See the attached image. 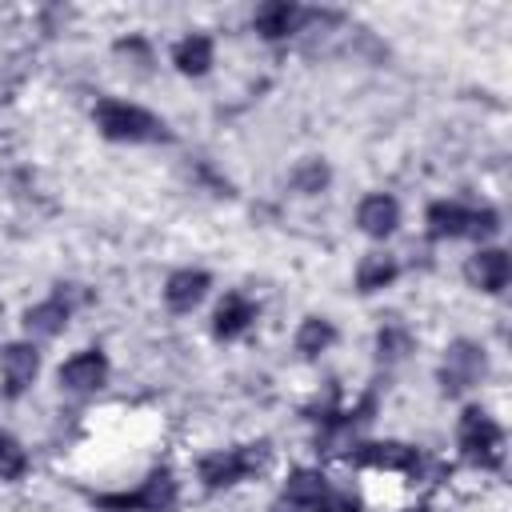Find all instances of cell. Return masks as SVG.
<instances>
[{"mask_svg":"<svg viewBox=\"0 0 512 512\" xmlns=\"http://www.w3.org/2000/svg\"><path fill=\"white\" fill-rule=\"evenodd\" d=\"M324 492H328V484H324V476L316 468H296L288 476V484H284V500L288 504H300V508H312Z\"/></svg>","mask_w":512,"mask_h":512,"instance_id":"e0dca14e","label":"cell"},{"mask_svg":"<svg viewBox=\"0 0 512 512\" xmlns=\"http://www.w3.org/2000/svg\"><path fill=\"white\" fill-rule=\"evenodd\" d=\"M172 60H176V68L184 72V76H204L208 68H212V40L208 36H184L180 44H176V52H172Z\"/></svg>","mask_w":512,"mask_h":512,"instance_id":"9a60e30c","label":"cell"},{"mask_svg":"<svg viewBox=\"0 0 512 512\" xmlns=\"http://www.w3.org/2000/svg\"><path fill=\"white\" fill-rule=\"evenodd\" d=\"M324 184H328V164H324V160H304V164H296V172H292V188H296V192L312 196V192H320Z\"/></svg>","mask_w":512,"mask_h":512,"instance_id":"7402d4cb","label":"cell"},{"mask_svg":"<svg viewBox=\"0 0 512 512\" xmlns=\"http://www.w3.org/2000/svg\"><path fill=\"white\" fill-rule=\"evenodd\" d=\"M276 512H312V508H300V504H288V500H280V504H276Z\"/></svg>","mask_w":512,"mask_h":512,"instance_id":"d4e9b609","label":"cell"},{"mask_svg":"<svg viewBox=\"0 0 512 512\" xmlns=\"http://www.w3.org/2000/svg\"><path fill=\"white\" fill-rule=\"evenodd\" d=\"M500 232V216H496V208H476V212H468V228H464V236H472V240H488V236H496Z\"/></svg>","mask_w":512,"mask_h":512,"instance_id":"603a6c76","label":"cell"},{"mask_svg":"<svg viewBox=\"0 0 512 512\" xmlns=\"http://www.w3.org/2000/svg\"><path fill=\"white\" fill-rule=\"evenodd\" d=\"M104 380H108V360H104V352H96V348L72 356V360L60 368V384H64L68 392H96Z\"/></svg>","mask_w":512,"mask_h":512,"instance_id":"ba28073f","label":"cell"},{"mask_svg":"<svg viewBox=\"0 0 512 512\" xmlns=\"http://www.w3.org/2000/svg\"><path fill=\"white\" fill-rule=\"evenodd\" d=\"M272 460V448L268 440H256V444H244V448H228V452H212L200 460V480L204 488H232L256 472H264Z\"/></svg>","mask_w":512,"mask_h":512,"instance_id":"6da1fadb","label":"cell"},{"mask_svg":"<svg viewBox=\"0 0 512 512\" xmlns=\"http://www.w3.org/2000/svg\"><path fill=\"white\" fill-rule=\"evenodd\" d=\"M356 224H360L372 240H384V236H392L396 224H400V204H396L392 196H384V192H372V196L360 200Z\"/></svg>","mask_w":512,"mask_h":512,"instance_id":"9c48e42d","label":"cell"},{"mask_svg":"<svg viewBox=\"0 0 512 512\" xmlns=\"http://www.w3.org/2000/svg\"><path fill=\"white\" fill-rule=\"evenodd\" d=\"M484 352L472 344V340H456L444 356V368H440V388L448 396H460L464 388H472L480 376H484Z\"/></svg>","mask_w":512,"mask_h":512,"instance_id":"8992f818","label":"cell"},{"mask_svg":"<svg viewBox=\"0 0 512 512\" xmlns=\"http://www.w3.org/2000/svg\"><path fill=\"white\" fill-rule=\"evenodd\" d=\"M424 220H428L432 240H452V236H464V228H468V212L460 204H448V200H436Z\"/></svg>","mask_w":512,"mask_h":512,"instance_id":"2e32d148","label":"cell"},{"mask_svg":"<svg viewBox=\"0 0 512 512\" xmlns=\"http://www.w3.org/2000/svg\"><path fill=\"white\" fill-rule=\"evenodd\" d=\"M96 128L108 140H128V144L160 140L164 136V124L152 112H144L136 104H124V100H100L96 104Z\"/></svg>","mask_w":512,"mask_h":512,"instance_id":"3957f363","label":"cell"},{"mask_svg":"<svg viewBox=\"0 0 512 512\" xmlns=\"http://www.w3.org/2000/svg\"><path fill=\"white\" fill-rule=\"evenodd\" d=\"M468 280L480 288V292H500L512 276V264H508V252L504 248H480L472 260H468Z\"/></svg>","mask_w":512,"mask_h":512,"instance_id":"30bf717a","label":"cell"},{"mask_svg":"<svg viewBox=\"0 0 512 512\" xmlns=\"http://www.w3.org/2000/svg\"><path fill=\"white\" fill-rule=\"evenodd\" d=\"M252 320H256L252 300L240 296V292H232V296L220 300V308H216V316H212V332H216L220 340H232V336H240Z\"/></svg>","mask_w":512,"mask_h":512,"instance_id":"4fadbf2b","label":"cell"},{"mask_svg":"<svg viewBox=\"0 0 512 512\" xmlns=\"http://www.w3.org/2000/svg\"><path fill=\"white\" fill-rule=\"evenodd\" d=\"M0 372H4V392L8 396H20L32 380H36V372H40V356H36V348L32 344H4L0 348Z\"/></svg>","mask_w":512,"mask_h":512,"instance_id":"52a82bcc","label":"cell"},{"mask_svg":"<svg viewBox=\"0 0 512 512\" xmlns=\"http://www.w3.org/2000/svg\"><path fill=\"white\" fill-rule=\"evenodd\" d=\"M312 512H360V500L356 496H348V492H324L316 504H312Z\"/></svg>","mask_w":512,"mask_h":512,"instance_id":"cb8c5ba5","label":"cell"},{"mask_svg":"<svg viewBox=\"0 0 512 512\" xmlns=\"http://www.w3.org/2000/svg\"><path fill=\"white\" fill-rule=\"evenodd\" d=\"M24 472H28V452L8 432H0V480H20Z\"/></svg>","mask_w":512,"mask_h":512,"instance_id":"44dd1931","label":"cell"},{"mask_svg":"<svg viewBox=\"0 0 512 512\" xmlns=\"http://www.w3.org/2000/svg\"><path fill=\"white\" fill-rule=\"evenodd\" d=\"M396 260L392 256H384V252H372V256H364L360 260V268H356V288L360 292H380L384 284H392L396 280Z\"/></svg>","mask_w":512,"mask_h":512,"instance_id":"ac0fdd59","label":"cell"},{"mask_svg":"<svg viewBox=\"0 0 512 512\" xmlns=\"http://www.w3.org/2000/svg\"><path fill=\"white\" fill-rule=\"evenodd\" d=\"M348 464L384 468V472H416L420 468V452L412 444H400V440H368V444H356L348 452Z\"/></svg>","mask_w":512,"mask_h":512,"instance_id":"5b68a950","label":"cell"},{"mask_svg":"<svg viewBox=\"0 0 512 512\" xmlns=\"http://www.w3.org/2000/svg\"><path fill=\"white\" fill-rule=\"evenodd\" d=\"M208 284H212L208 272H200V268H180V272H172L168 284H164V304H168L172 312H192V308L204 300Z\"/></svg>","mask_w":512,"mask_h":512,"instance_id":"8fae6325","label":"cell"},{"mask_svg":"<svg viewBox=\"0 0 512 512\" xmlns=\"http://www.w3.org/2000/svg\"><path fill=\"white\" fill-rule=\"evenodd\" d=\"M100 512H172L176 508V480L168 468H152L136 492H104L92 496Z\"/></svg>","mask_w":512,"mask_h":512,"instance_id":"7a4b0ae2","label":"cell"},{"mask_svg":"<svg viewBox=\"0 0 512 512\" xmlns=\"http://www.w3.org/2000/svg\"><path fill=\"white\" fill-rule=\"evenodd\" d=\"M456 436H460L464 460H472V464H480V468H500V444H504V432H500V424H496L484 408H464Z\"/></svg>","mask_w":512,"mask_h":512,"instance_id":"277c9868","label":"cell"},{"mask_svg":"<svg viewBox=\"0 0 512 512\" xmlns=\"http://www.w3.org/2000/svg\"><path fill=\"white\" fill-rule=\"evenodd\" d=\"M300 8L296 4H288V0H268V4H260L256 8V16H252V24H256V32L264 36V40H284L296 24H300Z\"/></svg>","mask_w":512,"mask_h":512,"instance_id":"7c38bea8","label":"cell"},{"mask_svg":"<svg viewBox=\"0 0 512 512\" xmlns=\"http://www.w3.org/2000/svg\"><path fill=\"white\" fill-rule=\"evenodd\" d=\"M68 316H72L68 300L64 296H52V300H44V304H36V308L24 312V328H28V336H44L48 340V336H60L64 332Z\"/></svg>","mask_w":512,"mask_h":512,"instance_id":"5bb4252c","label":"cell"},{"mask_svg":"<svg viewBox=\"0 0 512 512\" xmlns=\"http://www.w3.org/2000/svg\"><path fill=\"white\" fill-rule=\"evenodd\" d=\"M332 340H336V328L328 320H320V316H308L300 324V332H296V352L300 356H320Z\"/></svg>","mask_w":512,"mask_h":512,"instance_id":"d6986e66","label":"cell"},{"mask_svg":"<svg viewBox=\"0 0 512 512\" xmlns=\"http://www.w3.org/2000/svg\"><path fill=\"white\" fill-rule=\"evenodd\" d=\"M376 352H380V360H404V356L412 352V336H408V328H400V324H384V328L376 332Z\"/></svg>","mask_w":512,"mask_h":512,"instance_id":"ffe728a7","label":"cell"}]
</instances>
